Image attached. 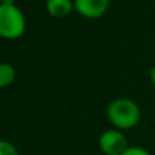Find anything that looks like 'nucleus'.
<instances>
[{
    "mask_svg": "<svg viewBox=\"0 0 155 155\" xmlns=\"http://www.w3.org/2000/svg\"><path fill=\"white\" fill-rule=\"evenodd\" d=\"M109 121L116 129H131L136 127L140 121V107L134 99L117 98L109 104L106 109Z\"/></svg>",
    "mask_w": 155,
    "mask_h": 155,
    "instance_id": "f257e3e1",
    "label": "nucleus"
},
{
    "mask_svg": "<svg viewBox=\"0 0 155 155\" xmlns=\"http://www.w3.org/2000/svg\"><path fill=\"white\" fill-rule=\"evenodd\" d=\"M26 19L16 4H0V37L18 38L25 33Z\"/></svg>",
    "mask_w": 155,
    "mask_h": 155,
    "instance_id": "f03ea898",
    "label": "nucleus"
},
{
    "mask_svg": "<svg viewBox=\"0 0 155 155\" xmlns=\"http://www.w3.org/2000/svg\"><path fill=\"white\" fill-rule=\"evenodd\" d=\"M98 144L105 155H121L128 146V139L120 129H106L99 136Z\"/></svg>",
    "mask_w": 155,
    "mask_h": 155,
    "instance_id": "7ed1b4c3",
    "label": "nucleus"
},
{
    "mask_svg": "<svg viewBox=\"0 0 155 155\" xmlns=\"http://www.w3.org/2000/svg\"><path fill=\"white\" fill-rule=\"evenodd\" d=\"M76 11L86 18H98L109 7V0H74Z\"/></svg>",
    "mask_w": 155,
    "mask_h": 155,
    "instance_id": "20e7f679",
    "label": "nucleus"
},
{
    "mask_svg": "<svg viewBox=\"0 0 155 155\" xmlns=\"http://www.w3.org/2000/svg\"><path fill=\"white\" fill-rule=\"evenodd\" d=\"M74 7V0H46V11L54 18L67 16Z\"/></svg>",
    "mask_w": 155,
    "mask_h": 155,
    "instance_id": "39448f33",
    "label": "nucleus"
},
{
    "mask_svg": "<svg viewBox=\"0 0 155 155\" xmlns=\"http://www.w3.org/2000/svg\"><path fill=\"white\" fill-rule=\"evenodd\" d=\"M15 68L8 63H0V88L10 86L15 79Z\"/></svg>",
    "mask_w": 155,
    "mask_h": 155,
    "instance_id": "423d86ee",
    "label": "nucleus"
},
{
    "mask_svg": "<svg viewBox=\"0 0 155 155\" xmlns=\"http://www.w3.org/2000/svg\"><path fill=\"white\" fill-rule=\"evenodd\" d=\"M0 155H19V151L11 142L0 140Z\"/></svg>",
    "mask_w": 155,
    "mask_h": 155,
    "instance_id": "0eeeda50",
    "label": "nucleus"
},
{
    "mask_svg": "<svg viewBox=\"0 0 155 155\" xmlns=\"http://www.w3.org/2000/svg\"><path fill=\"white\" fill-rule=\"evenodd\" d=\"M121 155H151V154L147 150H144V148L134 146V147H128Z\"/></svg>",
    "mask_w": 155,
    "mask_h": 155,
    "instance_id": "6e6552de",
    "label": "nucleus"
},
{
    "mask_svg": "<svg viewBox=\"0 0 155 155\" xmlns=\"http://www.w3.org/2000/svg\"><path fill=\"white\" fill-rule=\"evenodd\" d=\"M150 79H151V82H153V84L155 86V65L151 68V71H150Z\"/></svg>",
    "mask_w": 155,
    "mask_h": 155,
    "instance_id": "1a4fd4ad",
    "label": "nucleus"
},
{
    "mask_svg": "<svg viewBox=\"0 0 155 155\" xmlns=\"http://www.w3.org/2000/svg\"><path fill=\"white\" fill-rule=\"evenodd\" d=\"M2 4H10V5H12V4H15V0H3Z\"/></svg>",
    "mask_w": 155,
    "mask_h": 155,
    "instance_id": "9d476101",
    "label": "nucleus"
},
{
    "mask_svg": "<svg viewBox=\"0 0 155 155\" xmlns=\"http://www.w3.org/2000/svg\"><path fill=\"white\" fill-rule=\"evenodd\" d=\"M2 2H3V0H0V4H2Z\"/></svg>",
    "mask_w": 155,
    "mask_h": 155,
    "instance_id": "9b49d317",
    "label": "nucleus"
}]
</instances>
